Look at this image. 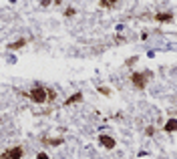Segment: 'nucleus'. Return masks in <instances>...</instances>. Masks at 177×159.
<instances>
[{
    "label": "nucleus",
    "instance_id": "f257e3e1",
    "mask_svg": "<svg viewBox=\"0 0 177 159\" xmlns=\"http://www.w3.org/2000/svg\"><path fill=\"white\" fill-rule=\"evenodd\" d=\"M22 95L28 97L32 103H39V105L48 103V87H42V85H34L28 93H22Z\"/></svg>",
    "mask_w": 177,
    "mask_h": 159
},
{
    "label": "nucleus",
    "instance_id": "f03ea898",
    "mask_svg": "<svg viewBox=\"0 0 177 159\" xmlns=\"http://www.w3.org/2000/svg\"><path fill=\"white\" fill-rule=\"evenodd\" d=\"M151 77H153V72H151V71L133 72V75H131V83L135 85V89L143 91V89H147V83H149V79H151Z\"/></svg>",
    "mask_w": 177,
    "mask_h": 159
},
{
    "label": "nucleus",
    "instance_id": "7ed1b4c3",
    "mask_svg": "<svg viewBox=\"0 0 177 159\" xmlns=\"http://www.w3.org/2000/svg\"><path fill=\"white\" fill-rule=\"evenodd\" d=\"M22 157H24L22 145L10 147V149H6V151H2V153H0V159H22Z\"/></svg>",
    "mask_w": 177,
    "mask_h": 159
},
{
    "label": "nucleus",
    "instance_id": "20e7f679",
    "mask_svg": "<svg viewBox=\"0 0 177 159\" xmlns=\"http://www.w3.org/2000/svg\"><path fill=\"white\" fill-rule=\"evenodd\" d=\"M99 143L105 147V149H115L117 147V141L113 139L111 135H99Z\"/></svg>",
    "mask_w": 177,
    "mask_h": 159
},
{
    "label": "nucleus",
    "instance_id": "39448f33",
    "mask_svg": "<svg viewBox=\"0 0 177 159\" xmlns=\"http://www.w3.org/2000/svg\"><path fill=\"white\" fill-rule=\"evenodd\" d=\"M155 20H157V22H171L173 12H157V14H155Z\"/></svg>",
    "mask_w": 177,
    "mask_h": 159
},
{
    "label": "nucleus",
    "instance_id": "423d86ee",
    "mask_svg": "<svg viewBox=\"0 0 177 159\" xmlns=\"http://www.w3.org/2000/svg\"><path fill=\"white\" fill-rule=\"evenodd\" d=\"M83 101V93H75L72 97H68L67 101L62 103V107H68V105H72V103H81Z\"/></svg>",
    "mask_w": 177,
    "mask_h": 159
},
{
    "label": "nucleus",
    "instance_id": "0eeeda50",
    "mask_svg": "<svg viewBox=\"0 0 177 159\" xmlns=\"http://www.w3.org/2000/svg\"><path fill=\"white\" fill-rule=\"evenodd\" d=\"M42 143L57 147V145H62V143H65V139H62V137H54V139H50V137H42Z\"/></svg>",
    "mask_w": 177,
    "mask_h": 159
},
{
    "label": "nucleus",
    "instance_id": "6e6552de",
    "mask_svg": "<svg viewBox=\"0 0 177 159\" xmlns=\"http://www.w3.org/2000/svg\"><path fill=\"white\" fill-rule=\"evenodd\" d=\"M99 6H101V8H107V10H115L117 6H119V2H111V0H101Z\"/></svg>",
    "mask_w": 177,
    "mask_h": 159
},
{
    "label": "nucleus",
    "instance_id": "1a4fd4ad",
    "mask_svg": "<svg viewBox=\"0 0 177 159\" xmlns=\"http://www.w3.org/2000/svg\"><path fill=\"white\" fill-rule=\"evenodd\" d=\"M24 44H26V39H20V40H14L12 44H8L6 48H8V50H18V48L24 46Z\"/></svg>",
    "mask_w": 177,
    "mask_h": 159
},
{
    "label": "nucleus",
    "instance_id": "9d476101",
    "mask_svg": "<svg viewBox=\"0 0 177 159\" xmlns=\"http://www.w3.org/2000/svg\"><path fill=\"white\" fill-rule=\"evenodd\" d=\"M175 125H177V121H175V119H169V121H167V125L163 127V129L169 131V133H173V131H175Z\"/></svg>",
    "mask_w": 177,
    "mask_h": 159
},
{
    "label": "nucleus",
    "instance_id": "9b49d317",
    "mask_svg": "<svg viewBox=\"0 0 177 159\" xmlns=\"http://www.w3.org/2000/svg\"><path fill=\"white\" fill-rule=\"evenodd\" d=\"M97 91H99L101 95H105V97H111V89H109V87H99Z\"/></svg>",
    "mask_w": 177,
    "mask_h": 159
},
{
    "label": "nucleus",
    "instance_id": "f8f14e48",
    "mask_svg": "<svg viewBox=\"0 0 177 159\" xmlns=\"http://www.w3.org/2000/svg\"><path fill=\"white\" fill-rule=\"evenodd\" d=\"M137 61H139V57H131V58H127V67H133Z\"/></svg>",
    "mask_w": 177,
    "mask_h": 159
},
{
    "label": "nucleus",
    "instance_id": "ddd939ff",
    "mask_svg": "<svg viewBox=\"0 0 177 159\" xmlns=\"http://www.w3.org/2000/svg\"><path fill=\"white\" fill-rule=\"evenodd\" d=\"M54 99H57V93H54L53 89H48V103H50V101H54Z\"/></svg>",
    "mask_w": 177,
    "mask_h": 159
},
{
    "label": "nucleus",
    "instance_id": "4468645a",
    "mask_svg": "<svg viewBox=\"0 0 177 159\" xmlns=\"http://www.w3.org/2000/svg\"><path fill=\"white\" fill-rule=\"evenodd\" d=\"M75 12H77V10L72 8V6H68V8L65 10V16H72V14H75Z\"/></svg>",
    "mask_w": 177,
    "mask_h": 159
},
{
    "label": "nucleus",
    "instance_id": "2eb2a0df",
    "mask_svg": "<svg viewBox=\"0 0 177 159\" xmlns=\"http://www.w3.org/2000/svg\"><path fill=\"white\" fill-rule=\"evenodd\" d=\"M36 157H39V159H48V155L44 153V151H40V153H36Z\"/></svg>",
    "mask_w": 177,
    "mask_h": 159
},
{
    "label": "nucleus",
    "instance_id": "dca6fc26",
    "mask_svg": "<svg viewBox=\"0 0 177 159\" xmlns=\"http://www.w3.org/2000/svg\"><path fill=\"white\" fill-rule=\"evenodd\" d=\"M145 133H147V135H153V133H155V127H147V129H145Z\"/></svg>",
    "mask_w": 177,
    "mask_h": 159
}]
</instances>
